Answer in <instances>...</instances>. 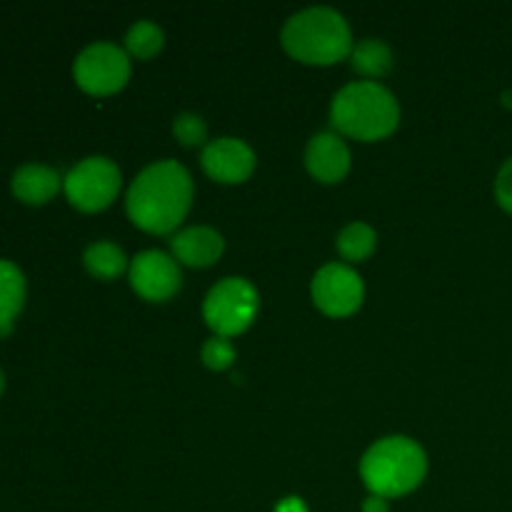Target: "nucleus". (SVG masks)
Wrapping results in <instances>:
<instances>
[{"mask_svg":"<svg viewBox=\"0 0 512 512\" xmlns=\"http://www.w3.org/2000/svg\"><path fill=\"white\" fill-rule=\"evenodd\" d=\"M125 48L138 58H150L163 48V30L150 20H138L125 35Z\"/></svg>","mask_w":512,"mask_h":512,"instance_id":"nucleus-18","label":"nucleus"},{"mask_svg":"<svg viewBox=\"0 0 512 512\" xmlns=\"http://www.w3.org/2000/svg\"><path fill=\"white\" fill-rule=\"evenodd\" d=\"M305 165L318 180L335 183L348 173L350 150L335 133H318L310 138L305 150Z\"/></svg>","mask_w":512,"mask_h":512,"instance_id":"nucleus-11","label":"nucleus"},{"mask_svg":"<svg viewBox=\"0 0 512 512\" xmlns=\"http://www.w3.org/2000/svg\"><path fill=\"white\" fill-rule=\"evenodd\" d=\"M363 512H388V500L380 498V495H370L363 503Z\"/></svg>","mask_w":512,"mask_h":512,"instance_id":"nucleus-23","label":"nucleus"},{"mask_svg":"<svg viewBox=\"0 0 512 512\" xmlns=\"http://www.w3.org/2000/svg\"><path fill=\"white\" fill-rule=\"evenodd\" d=\"M3 388H5V375L3 370H0V395H3Z\"/></svg>","mask_w":512,"mask_h":512,"instance_id":"nucleus-24","label":"nucleus"},{"mask_svg":"<svg viewBox=\"0 0 512 512\" xmlns=\"http://www.w3.org/2000/svg\"><path fill=\"white\" fill-rule=\"evenodd\" d=\"M333 125L360 140L385 138L400 120L395 95L373 80H358L338 90L330 108Z\"/></svg>","mask_w":512,"mask_h":512,"instance_id":"nucleus-2","label":"nucleus"},{"mask_svg":"<svg viewBox=\"0 0 512 512\" xmlns=\"http://www.w3.org/2000/svg\"><path fill=\"white\" fill-rule=\"evenodd\" d=\"M495 198L503 205L508 213H512V158L503 163V168L498 170V178H495Z\"/></svg>","mask_w":512,"mask_h":512,"instance_id":"nucleus-21","label":"nucleus"},{"mask_svg":"<svg viewBox=\"0 0 512 512\" xmlns=\"http://www.w3.org/2000/svg\"><path fill=\"white\" fill-rule=\"evenodd\" d=\"M85 268L90 270L98 278H115L125 270L128 260H125V253L118 248V245L108 243V240H100V243H93L83 255Z\"/></svg>","mask_w":512,"mask_h":512,"instance_id":"nucleus-16","label":"nucleus"},{"mask_svg":"<svg viewBox=\"0 0 512 512\" xmlns=\"http://www.w3.org/2000/svg\"><path fill=\"white\" fill-rule=\"evenodd\" d=\"M203 360L208 368H215V370L228 368V365L235 360L233 343H230L228 338H223V335H215V338H210L208 343L203 345Z\"/></svg>","mask_w":512,"mask_h":512,"instance_id":"nucleus-20","label":"nucleus"},{"mask_svg":"<svg viewBox=\"0 0 512 512\" xmlns=\"http://www.w3.org/2000/svg\"><path fill=\"white\" fill-rule=\"evenodd\" d=\"M425 468L428 460L423 448L405 435L378 440L360 460V475L365 485L373 490V495L385 500L418 488L420 480L425 478Z\"/></svg>","mask_w":512,"mask_h":512,"instance_id":"nucleus-3","label":"nucleus"},{"mask_svg":"<svg viewBox=\"0 0 512 512\" xmlns=\"http://www.w3.org/2000/svg\"><path fill=\"white\" fill-rule=\"evenodd\" d=\"M73 73L80 88L88 90V93H115L130 78L128 53L113 43H93L80 50Z\"/></svg>","mask_w":512,"mask_h":512,"instance_id":"nucleus-7","label":"nucleus"},{"mask_svg":"<svg viewBox=\"0 0 512 512\" xmlns=\"http://www.w3.org/2000/svg\"><path fill=\"white\" fill-rule=\"evenodd\" d=\"M10 185H13L15 198L30 205H40L48 203V200L58 193L60 178L53 168H48V165L25 163L15 170Z\"/></svg>","mask_w":512,"mask_h":512,"instance_id":"nucleus-13","label":"nucleus"},{"mask_svg":"<svg viewBox=\"0 0 512 512\" xmlns=\"http://www.w3.org/2000/svg\"><path fill=\"white\" fill-rule=\"evenodd\" d=\"M363 278L343 263H328L315 273L313 300L323 313L350 315L363 303Z\"/></svg>","mask_w":512,"mask_h":512,"instance_id":"nucleus-8","label":"nucleus"},{"mask_svg":"<svg viewBox=\"0 0 512 512\" xmlns=\"http://www.w3.org/2000/svg\"><path fill=\"white\" fill-rule=\"evenodd\" d=\"M63 188L75 208L93 213V210L105 208L118 195L120 170L113 160L93 155L70 168L63 180Z\"/></svg>","mask_w":512,"mask_h":512,"instance_id":"nucleus-6","label":"nucleus"},{"mask_svg":"<svg viewBox=\"0 0 512 512\" xmlns=\"http://www.w3.org/2000/svg\"><path fill=\"white\" fill-rule=\"evenodd\" d=\"M173 130L175 135H178L180 143L185 145L203 143L205 135H208V125H205V120L195 113H180L178 118H175Z\"/></svg>","mask_w":512,"mask_h":512,"instance_id":"nucleus-19","label":"nucleus"},{"mask_svg":"<svg viewBox=\"0 0 512 512\" xmlns=\"http://www.w3.org/2000/svg\"><path fill=\"white\" fill-rule=\"evenodd\" d=\"M193 200V180L178 160L148 165L128 190V215L138 228L170 233L185 218Z\"/></svg>","mask_w":512,"mask_h":512,"instance_id":"nucleus-1","label":"nucleus"},{"mask_svg":"<svg viewBox=\"0 0 512 512\" xmlns=\"http://www.w3.org/2000/svg\"><path fill=\"white\" fill-rule=\"evenodd\" d=\"M203 168L210 178L223 183H240L255 168V153L238 138H218L205 145Z\"/></svg>","mask_w":512,"mask_h":512,"instance_id":"nucleus-10","label":"nucleus"},{"mask_svg":"<svg viewBox=\"0 0 512 512\" xmlns=\"http://www.w3.org/2000/svg\"><path fill=\"white\" fill-rule=\"evenodd\" d=\"M170 248L185 265H213L223 253V235L205 225H195L175 233Z\"/></svg>","mask_w":512,"mask_h":512,"instance_id":"nucleus-12","label":"nucleus"},{"mask_svg":"<svg viewBox=\"0 0 512 512\" xmlns=\"http://www.w3.org/2000/svg\"><path fill=\"white\" fill-rule=\"evenodd\" d=\"M130 283L148 300L170 298L180 288L178 263L163 250H145L130 263Z\"/></svg>","mask_w":512,"mask_h":512,"instance_id":"nucleus-9","label":"nucleus"},{"mask_svg":"<svg viewBox=\"0 0 512 512\" xmlns=\"http://www.w3.org/2000/svg\"><path fill=\"white\" fill-rule=\"evenodd\" d=\"M275 512H308V505L300 498H285L275 505Z\"/></svg>","mask_w":512,"mask_h":512,"instance_id":"nucleus-22","label":"nucleus"},{"mask_svg":"<svg viewBox=\"0 0 512 512\" xmlns=\"http://www.w3.org/2000/svg\"><path fill=\"white\" fill-rule=\"evenodd\" d=\"M375 230L365 223H350L340 230L338 250L345 260H363L373 253Z\"/></svg>","mask_w":512,"mask_h":512,"instance_id":"nucleus-17","label":"nucleus"},{"mask_svg":"<svg viewBox=\"0 0 512 512\" xmlns=\"http://www.w3.org/2000/svg\"><path fill=\"white\" fill-rule=\"evenodd\" d=\"M283 45L293 58L328 65L343 60L353 48L350 28L333 8H305L283 25Z\"/></svg>","mask_w":512,"mask_h":512,"instance_id":"nucleus-4","label":"nucleus"},{"mask_svg":"<svg viewBox=\"0 0 512 512\" xmlns=\"http://www.w3.org/2000/svg\"><path fill=\"white\" fill-rule=\"evenodd\" d=\"M25 278L23 270L0 258V338L13 333V323L23 310Z\"/></svg>","mask_w":512,"mask_h":512,"instance_id":"nucleus-14","label":"nucleus"},{"mask_svg":"<svg viewBox=\"0 0 512 512\" xmlns=\"http://www.w3.org/2000/svg\"><path fill=\"white\" fill-rule=\"evenodd\" d=\"M390 65H393V53H390V48L383 40L365 38L353 48V68L358 73L380 78V75L388 73Z\"/></svg>","mask_w":512,"mask_h":512,"instance_id":"nucleus-15","label":"nucleus"},{"mask_svg":"<svg viewBox=\"0 0 512 512\" xmlns=\"http://www.w3.org/2000/svg\"><path fill=\"white\" fill-rule=\"evenodd\" d=\"M258 310V290L245 278H225L213 285L203 303L210 328L223 338L243 333Z\"/></svg>","mask_w":512,"mask_h":512,"instance_id":"nucleus-5","label":"nucleus"}]
</instances>
